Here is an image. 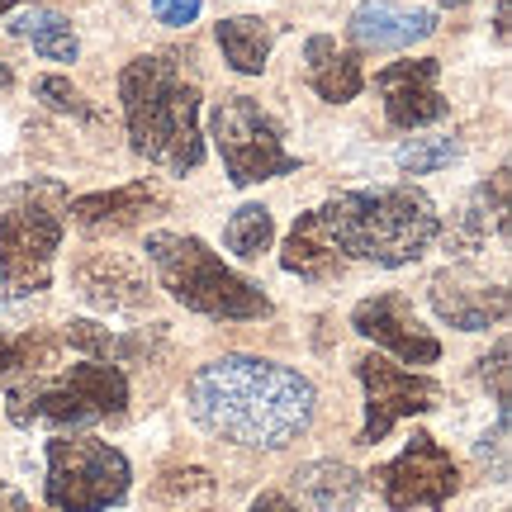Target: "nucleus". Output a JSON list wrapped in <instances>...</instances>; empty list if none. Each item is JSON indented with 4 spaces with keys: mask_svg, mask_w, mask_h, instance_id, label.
<instances>
[{
    "mask_svg": "<svg viewBox=\"0 0 512 512\" xmlns=\"http://www.w3.org/2000/svg\"><path fill=\"white\" fill-rule=\"evenodd\" d=\"M185 403L204 432L238 446L280 451L309 432L318 389L299 370L266 356H219L190 375Z\"/></svg>",
    "mask_w": 512,
    "mask_h": 512,
    "instance_id": "f257e3e1",
    "label": "nucleus"
},
{
    "mask_svg": "<svg viewBox=\"0 0 512 512\" xmlns=\"http://www.w3.org/2000/svg\"><path fill=\"white\" fill-rule=\"evenodd\" d=\"M119 100H124L128 143L138 157L176 176L204 162L200 81L190 76V53L157 48L133 57L119 72Z\"/></svg>",
    "mask_w": 512,
    "mask_h": 512,
    "instance_id": "f03ea898",
    "label": "nucleus"
},
{
    "mask_svg": "<svg viewBox=\"0 0 512 512\" xmlns=\"http://www.w3.org/2000/svg\"><path fill=\"white\" fill-rule=\"evenodd\" d=\"M328 242L342 261L375 266H413L441 238V214L432 195L418 185H384V190H342L313 209Z\"/></svg>",
    "mask_w": 512,
    "mask_h": 512,
    "instance_id": "7ed1b4c3",
    "label": "nucleus"
},
{
    "mask_svg": "<svg viewBox=\"0 0 512 512\" xmlns=\"http://www.w3.org/2000/svg\"><path fill=\"white\" fill-rule=\"evenodd\" d=\"M147 261L162 280V290L185 304L190 313L219 318V323H252L271 318V299L261 294L256 280L223 266V256L204 238L190 233H147Z\"/></svg>",
    "mask_w": 512,
    "mask_h": 512,
    "instance_id": "20e7f679",
    "label": "nucleus"
},
{
    "mask_svg": "<svg viewBox=\"0 0 512 512\" xmlns=\"http://www.w3.org/2000/svg\"><path fill=\"white\" fill-rule=\"evenodd\" d=\"M5 413L15 427H95L128 413V375L105 361H76L62 370H38L5 389Z\"/></svg>",
    "mask_w": 512,
    "mask_h": 512,
    "instance_id": "39448f33",
    "label": "nucleus"
},
{
    "mask_svg": "<svg viewBox=\"0 0 512 512\" xmlns=\"http://www.w3.org/2000/svg\"><path fill=\"white\" fill-rule=\"evenodd\" d=\"M67 185L24 181L0 209V285L10 299L53 285V256L67 233Z\"/></svg>",
    "mask_w": 512,
    "mask_h": 512,
    "instance_id": "423d86ee",
    "label": "nucleus"
},
{
    "mask_svg": "<svg viewBox=\"0 0 512 512\" xmlns=\"http://www.w3.org/2000/svg\"><path fill=\"white\" fill-rule=\"evenodd\" d=\"M133 470L119 446L100 437L48 441V503L57 512H105L128 498Z\"/></svg>",
    "mask_w": 512,
    "mask_h": 512,
    "instance_id": "0eeeda50",
    "label": "nucleus"
},
{
    "mask_svg": "<svg viewBox=\"0 0 512 512\" xmlns=\"http://www.w3.org/2000/svg\"><path fill=\"white\" fill-rule=\"evenodd\" d=\"M209 138L219 147L233 185L275 181V176H294L299 171V157L285 152L280 124L261 110V100H252V95H223L219 105L209 110Z\"/></svg>",
    "mask_w": 512,
    "mask_h": 512,
    "instance_id": "6e6552de",
    "label": "nucleus"
},
{
    "mask_svg": "<svg viewBox=\"0 0 512 512\" xmlns=\"http://www.w3.org/2000/svg\"><path fill=\"white\" fill-rule=\"evenodd\" d=\"M366 479L380 489L389 512H408V508L441 512L460 489V465L432 432H413L399 456L375 465Z\"/></svg>",
    "mask_w": 512,
    "mask_h": 512,
    "instance_id": "1a4fd4ad",
    "label": "nucleus"
},
{
    "mask_svg": "<svg viewBox=\"0 0 512 512\" xmlns=\"http://www.w3.org/2000/svg\"><path fill=\"white\" fill-rule=\"evenodd\" d=\"M356 380L366 389V422L356 432V446H375L394 432L399 418H418V413H432L441 403V384L432 375H413V370L394 366L375 351L356 361Z\"/></svg>",
    "mask_w": 512,
    "mask_h": 512,
    "instance_id": "9d476101",
    "label": "nucleus"
},
{
    "mask_svg": "<svg viewBox=\"0 0 512 512\" xmlns=\"http://www.w3.org/2000/svg\"><path fill=\"white\" fill-rule=\"evenodd\" d=\"M427 299H432V313L456 332H489L512 309L508 285L484 280L475 266H441L427 280Z\"/></svg>",
    "mask_w": 512,
    "mask_h": 512,
    "instance_id": "9b49d317",
    "label": "nucleus"
},
{
    "mask_svg": "<svg viewBox=\"0 0 512 512\" xmlns=\"http://www.w3.org/2000/svg\"><path fill=\"white\" fill-rule=\"evenodd\" d=\"M351 332H361L375 347L394 351L408 366H437L441 361V342L418 323L413 299L403 290H384V294L361 299V304L351 309Z\"/></svg>",
    "mask_w": 512,
    "mask_h": 512,
    "instance_id": "f8f14e48",
    "label": "nucleus"
},
{
    "mask_svg": "<svg viewBox=\"0 0 512 512\" xmlns=\"http://www.w3.org/2000/svg\"><path fill=\"white\" fill-rule=\"evenodd\" d=\"M441 62L437 57H413V62H394L375 76V86L384 95V114L394 128H427L441 124L451 114V100H441L437 91Z\"/></svg>",
    "mask_w": 512,
    "mask_h": 512,
    "instance_id": "ddd939ff",
    "label": "nucleus"
},
{
    "mask_svg": "<svg viewBox=\"0 0 512 512\" xmlns=\"http://www.w3.org/2000/svg\"><path fill=\"white\" fill-rule=\"evenodd\" d=\"M76 294L105 313H143L152 304L143 266L124 252H91L86 261H76Z\"/></svg>",
    "mask_w": 512,
    "mask_h": 512,
    "instance_id": "4468645a",
    "label": "nucleus"
},
{
    "mask_svg": "<svg viewBox=\"0 0 512 512\" xmlns=\"http://www.w3.org/2000/svg\"><path fill=\"white\" fill-rule=\"evenodd\" d=\"M162 209H166V195L152 181H133V185H119V190L81 195V200L67 204L72 223L86 238H119L128 228L147 223L152 214H162Z\"/></svg>",
    "mask_w": 512,
    "mask_h": 512,
    "instance_id": "2eb2a0df",
    "label": "nucleus"
},
{
    "mask_svg": "<svg viewBox=\"0 0 512 512\" xmlns=\"http://www.w3.org/2000/svg\"><path fill=\"white\" fill-rule=\"evenodd\" d=\"M437 34V15L432 10H399L389 0H370L361 5L347 24V38L361 53H403L422 38Z\"/></svg>",
    "mask_w": 512,
    "mask_h": 512,
    "instance_id": "dca6fc26",
    "label": "nucleus"
},
{
    "mask_svg": "<svg viewBox=\"0 0 512 512\" xmlns=\"http://www.w3.org/2000/svg\"><path fill=\"white\" fill-rule=\"evenodd\" d=\"M489 238H508V166H498L494 181H479L470 190V200L446 228V252L470 256Z\"/></svg>",
    "mask_w": 512,
    "mask_h": 512,
    "instance_id": "f3484780",
    "label": "nucleus"
},
{
    "mask_svg": "<svg viewBox=\"0 0 512 512\" xmlns=\"http://www.w3.org/2000/svg\"><path fill=\"white\" fill-rule=\"evenodd\" d=\"M304 62H309V86L328 105H347L366 91V72H361V53L356 48H342L337 38L313 34L304 43Z\"/></svg>",
    "mask_w": 512,
    "mask_h": 512,
    "instance_id": "a211bd4d",
    "label": "nucleus"
},
{
    "mask_svg": "<svg viewBox=\"0 0 512 512\" xmlns=\"http://www.w3.org/2000/svg\"><path fill=\"white\" fill-rule=\"evenodd\" d=\"M366 489V479L342 460H313L304 470H294V494L309 512H351Z\"/></svg>",
    "mask_w": 512,
    "mask_h": 512,
    "instance_id": "6ab92c4d",
    "label": "nucleus"
},
{
    "mask_svg": "<svg viewBox=\"0 0 512 512\" xmlns=\"http://www.w3.org/2000/svg\"><path fill=\"white\" fill-rule=\"evenodd\" d=\"M280 266L290 275H299V280H332V275H342V256H337V247L328 242V233H323V223H318V214H299L290 228V238H285V247H280Z\"/></svg>",
    "mask_w": 512,
    "mask_h": 512,
    "instance_id": "aec40b11",
    "label": "nucleus"
},
{
    "mask_svg": "<svg viewBox=\"0 0 512 512\" xmlns=\"http://www.w3.org/2000/svg\"><path fill=\"white\" fill-rule=\"evenodd\" d=\"M275 29L271 19H256V15H233V19H219V38L223 48V62L242 76H261L266 72V57H271V43H275Z\"/></svg>",
    "mask_w": 512,
    "mask_h": 512,
    "instance_id": "412c9836",
    "label": "nucleus"
},
{
    "mask_svg": "<svg viewBox=\"0 0 512 512\" xmlns=\"http://www.w3.org/2000/svg\"><path fill=\"white\" fill-rule=\"evenodd\" d=\"M62 347L81 351L86 361H105V366H128V361H138L147 351V337H119V332L100 328L91 318H72L67 328H62Z\"/></svg>",
    "mask_w": 512,
    "mask_h": 512,
    "instance_id": "4be33fe9",
    "label": "nucleus"
},
{
    "mask_svg": "<svg viewBox=\"0 0 512 512\" xmlns=\"http://www.w3.org/2000/svg\"><path fill=\"white\" fill-rule=\"evenodd\" d=\"M62 351V332H0V380L5 375H38V370L57 366Z\"/></svg>",
    "mask_w": 512,
    "mask_h": 512,
    "instance_id": "5701e85b",
    "label": "nucleus"
},
{
    "mask_svg": "<svg viewBox=\"0 0 512 512\" xmlns=\"http://www.w3.org/2000/svg\"><path fill=\"white\" fill-rule=\"evenodd\" d=\"M10 29H15L19 38H29L34 53L48 57V62H76V53H81L72 24L62 15H53V10H29V15H19Z\"/></svg>",
    "mask_w": 512,
    "mask_h": 512,
    "instance_id": "b1692460",
    "label": "nucleus"
},
{
    "mask_svg": "<svg viewBox=\"0 0 512 512\" xmlns=\"http://www.w3.org/2000/svg\"><path fill=\"white\" fill-rule=\"evenodd\" d=\"M271 238H275V219L266 204H242L238 214L228 219L223 228V247L242 261H256L261 252H271Z\"/></svg>",
    "mask_w": 512,
    "mask_h": 512,
    "instance_id": "393cba45",
    "label": "nucleus"
},
{
    "mask_svg": "<svg viewBox=\"0 0 512 512\" xmlns=\"http://www.w3.org/2000/svg\"><path fill=\"white\" fill-rule=\"evenodd\" d=\"M460 157V143L456 138H413L408 147H399V171H408V176H432V171H441V166H451Z\"/></svg>",
    "mask_w": 512,
    "mask_h": 512,
    "instance_id": "a878e982",
    "label": "nucleus"
},
{
    "mask_svg": "<svg viewBox=\"0 0 512 512\" xmlns=\"http://www.w3.org/2000/svg\"><path fill=\"white\" fill-rule=\"evenodd\" d=\"M34 100H43L53 114H72V119H95V110L86 105V95L76 91L67 76H38L34 81Z\"/></svg>",
    "mask_w": 512,
    "mask_h": 512,
    "instance_id": "bb28decb",
    "label": "nucleus"
},
{
    "mask_svg": "<svg viewBox=\"0 0 512 512\" xmlns=\"http://www.w3.org/2000/svg\"><path fill=\"white\" fill-rule=\"evenodd\" d=\"M508 337H498L494 342V351L479 361V380L484 384H494V403H498V422H508Z\"/></svg>",
    "mask_w": 512,
    "mask_h": 512,
    "instance_id": "cd10ccee",
    "label": "nucleus"
},
{
    "mask_svg": "<svg viewBox=\"0 0 512 512\" xmlns=\"http://www.w3.org/2000/svg\"><path fill=\"white\" fill-rule=\"evenodd\" d=\"M204 10V0H152V15L171 24V29H185V24H195V15Z\"/></svg>",
    "mask_w": 512,
    "mask_h": 512,
    "instance_id": "c85d7f7f",
    "label": "nucleus"
},
{
    "mask_svg": "<svg viewBox=\"0 0 512 512\" xmlns=\"http://www.w3.org/2000/svg\"><path fill=\"white\" fill-rule=\"evenodd\" d=\"M247 512H299V508H294L285 494H261V498H252V508Z\"/></svg>",
    "mask_w": 512,
    "mask_h": 512,
    "instance_id": "c756f323",
    "label": "nucleus"
},
{
    "mask_svg": "<svg viewBox=\"0 0 512 512\" xmlns=\"http://www.w3.org/2000/svg\"><path fill=\"white\" fill-rule=\"evenodd\" d=\"M498 43H508V5H498Z\"/></svg>",
    "mask_w": 512,
    "mask_h": 512,
    "instance_id": "7c9ffc66",
    "label": "nucleus"
},
{
    "mask_svg": "<svg viewBox=\"0 0 512 512\" xmlns=\"http://www.w3.org/2000/svg\"><path fill=\"white\" fill-rule=\"evenodd\" d=\"M10 86H15V72H10V62H0V95L10 91Z\"/></svg>",
    "mask_w": 512,
    "mask_h": 512,
    "instance_id": "2f4dec72",
    "label": "nucleus"
},
{
    "mask_svg": "<svg viewBox=\"0 0 512 512\" xmlns=\"http://www.w3.org/2000/svg\"><path fill=\"white\" fill-rule=\"evenodd\" d=\"M437 5H446V10H460V5H470V0H437Z\"/></svg>",
    "mask_w": 512,
    "mask_h": 512,
    "instance_id": "473e14b6",
    "label": "nucleus"
},
{
    "mask_svg": "<svg viewBox=\"0 0 512 512\" xmlns=\"http://www.w3.org/2000/svg\"><path fill=\"white\" fill-rule=\"evenodd\" d=\"M15 5H24V0H0V15H5V10H15Z\"/></svg>",
    "mask_w": 512,
    "mask_h": 512,
    "instance_id": "72a5a7b5",
    "label": "nucleus"
}]
</instances>
